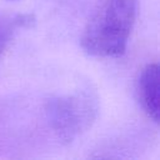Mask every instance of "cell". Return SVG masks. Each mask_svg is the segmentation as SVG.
I'll return each instance as SVG.
<instances>
[{"mask_svg": "<svg viewBox=\"0 0 160 160\" xmlns=\"http://www.w3.org/2000/svg\"><path fill=\"white\" fill-rule=\"evenodd\" d=\"M36 22V18L32 14H6L0 12V60L11 42L15 32L20 29L32 28Z\"/></svg>", "mask_w": 160, "mask_h": 160, "instance_id": "obj_4", "label": "cell"}, {"mask_svg": "<svg viewBox=\"0 0 160 160\" xmlns=\"http://www.w3.org/2000/svg\"><path fill=\"white\" fill-rule=\"evenodd\" d=\"M99 111L98 96L89 89L51 96L45 102L46 120L62 144H71L94 124Z\"/></svg>", "mask_w": 160, "mask_h": 160, "instance_id": "obj_2", "label": "cell"}, {"mask_svg": "<svg viewBox=\"0 0 160 160\" xmlns=\"http://www.w3.org/2000/svg\"><path fill=\"white\" fill-rule=\"evenodd\" d=\"M136 12L138 0H98L80 38L84 51L95 58L124 55Z\"/></svg>", "mask_w": 160, "mask_h": 160, "instance_id": "obj_1", "label": "cell"}, {"mask_svg": "<svg viewBox=\"0 0 160 160\" xmlns=\"http://www.w3.org/2000/svg\"><path fill=\"white\" fill-rule=\"evenodd\" d=\"M158 62L148 64L136 81V96L144 112L155 124L159 122V76Z\"/></svg>", "mask_w": 160, "mask_h": 160, "instance_id": "obj_3", "label": "cell"}]
</instances>
